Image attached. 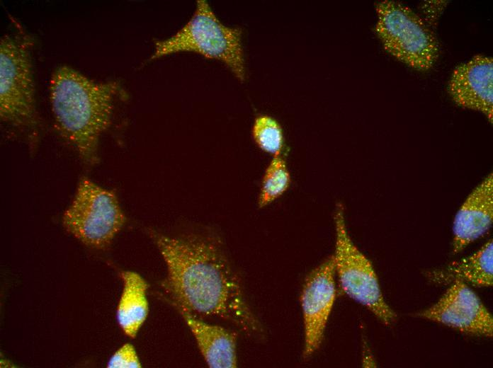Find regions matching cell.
Segmentation results:
<instances>
[{
    "mask_svg": "<svg viewBox=\"0 0 493 368\" xmlns=\"http://www.w3.org/2000/svg\"><path fill=\"white\" fill-rule=\"evenodd\" d=\"M50 100L57 129L82 161H98L101 135L111 123L114 103L122 93L116 81H98L60 66L52 73Z\"/></svg>",
    "mask_w": 493,
    "mask_h": 368,
    "instance_id": "obj_2",
    "label": "cell"
},
{
    "mask_svg": "<svg viewBox=\"0 0 493 368\" xmlns=\"http://www.w3.org/2000/svg\"><path fill=\"white\" fill-rule=\"evenodd\" d=\"M429 278L438 284L462 282L475 287H491L493 284V243L489 240L471 255L435 270Z\"/></svg>",
    "mask_w": 493,
    "mask_h": 368,
    "instance_id": "obj_13",
    "label": "cell"
},
{
    "mask_svg": "<svg viewBox=\"0 0 493 368\" xmlns=\"http://www.w3.org/2000/svg\"><path fill=\"white\" fill-rule=\"evenodd\" d=\"M417 316L464 333L492 338L493 318L479 297L462 282L450 284L441 297Z\"/></svg>",
    "mask_w": 493,
    "mask_h": 368,
    "instance_id": "obj_8",
    "label": "cell"
},
{
    "mask_svg": "<svg viewBox=\"0 0 493 368\" xmlns=\"http://www.w3.org/2000/svg\"><path fill=\"white\" fill-rule=\"evenodd\" d=\"M493 222V175L488 174L470 192L453 223V251L458 253L483 236Z\"/></svg>",
    "mask_w": 493,
    "mask_h": 368,
    "instance_id": "obj_11",
    "label": "cell"
},
{
    "mask_svg": "<svg viewBox=\"0 0 493 368\" xmlns=\"http://www.w3.org/2000/svg\"><path fill=\"white\" fill-rule=\"evenodd\" d=\"M292 181L291 173L283 156H273L266 166L258 198L260 208L264 207L286 193Z\"/></svg>",
    "mask_w": 493,
    "mask_h": 368,
    "instance_id": "obj_15",
    "label": "cell"
},
{
    "mask_svg": "<svg viewBox=\"0 0 493 368\" xmlns=\"http://www.w3.org/2000/svg\"><path fill=\"white\" fill-rule=\"evenodd\" d=\"M151 235L167 267L162 286L174 306L198 317L228 321L248 334L261 330L240 282L216 241Z\"/></svg>",
    "mask_w": 493,
    "mask_h": 368,
    "instance_id": "obj_1",
    "label": "cell"
},
{
    "mask_svg": "<svg viewBox=\"0 0 493 368\" xmlns=\"http://www.w3.org/2000/svg\"><path fill=\"white\" fill-rule=\"evenodd\" d=\"M14 30L0 42V117L35 132L38 125L31 51L33 38L14 18Z\"/></svg>",
    "mask_w": 493,
    "mask_h": 368,
    "instance_id": "obj_4",
    "label": "cell"
},
{
    "mask_svg": "<svg viewBox=\"0 0 493 368\" xmlns=\"http://www.w3.org/2000/svg\"><path fill=\"white\" fill-rule=\"evenodd\" d=\"M344 206L336 204L334 214L335 272L342 290L368 309L385 326L392 324L396 314L386 303L371 262L351 240L346 224Z\"/></svg>",
    "mask_w": 493,
    "mask_h": 368,
    "instance_id": "obj_6",
    "label": "cell"
},
{
    "mask_svg": "<svg viewBox=\"0 0 493 368\" xmlns=\"http://www.w3.org/2000/svg\"><path fill=\"white\" fill-rule=\"evenodd\" d=\"M123 289L116 311V319L124 333L135 338L145 321L149 305L146 297L147 282L137 272L120 273Z\"/></svg>",
    "mask_w": 493,
    "mask_h": 368,
    "instance_id": "obj_14",
    "label": "cell"
},
{
    "mask_svg": "<svg viewBox=\"0 0 493 368\" xmlns=\"http://www.w3.org/2000/svg\"><path fill=\"white\" fill-rule=\"evenodd\" d=\"M175 307L190 328L209 367H237V334L235 332L207 323L183 309Z\"/></svg>",
    "mask_w": 493,
    "mask_h": 368,
    "instance_id": "obj_12",
    "label": "cell"
},
{
    "mask_svg": "<svg viewBox=\"0 0 493 368\" xmlns=\"http://www.w3.org/2000/svg\"><path fill=\"white\" fill-rule=\"evenodd\" d=\"M108 368H140V358L134 346L125 343L120 347L109 359Z\"/></svg>",
    "mask_w": 493,
    "mask_h": 368,
    "instance_id": "obj_17",
    "label": "cell"
},
{
    "mask_svg": "<svg viewBox=\"0 0 493 368\" xmlns=\"http://www.w3.org/2000/svg\"><path fill=\"white\" fill-rule=\"evenodd\" d=\"M375 33L384 50L399 62L420 71L431 69L439 55L436 36L423 18L396 1L375 4Z\"/></svg>",
    "mask_w": 493,
    "mask_h": 368,
    "instance_id": "obj_5",
    "label": "cell"
},
{
    "mask_svg": "<svg viewBox=\"0 0 493 368\" xmlns=\"http://www.w3.org/2000/svg\"><path fill=\"white\" fill-rule=\"evenodd\" d=\"M253 139L263 151L273 156L281 155L285 145V137L280 124L267 115L257 116L251 130Z\"/></svg>",
    "mask_w": 493,
    "mask_h": 368,
    "instance_id": "obj_16",
    "label": "cell"
},
{
    "mask_svg": "<svg viewBox=\"0 0 493 368\" xmlns=\"http://www.w3.org/2000/svg\"><path fill=\"white\" fill-rule=\"evenodd\" d=\"M125 222L115 194L82 178L64 211V229L86 246L103 249L112 242Z\"/></svg>",
    "mask_w": 493,
    "mask_h": 368,
    "instance_id": "obj_7",
    "label": "cell"
},
{
    "mask_svg": "<svg viewBox=\"0 0 493 368\" xmlns=\"http://www.w3.org/2000/svg\"><path fill=\"white\" fill-rule=\"evenodd\" d=\"M240 28L223 24L209 4L197 1L188 21L168 38L157 40L151 59L174 53L190 52L222 62L241 82L246 64Z\"/></svg>",
    "mask_w": 493,
    "mask_h": 368,
    "instance_id": "obj_3",
    "label": "cell"
},
{
    "mask_svg": "<svg viewBox=\"0 0 493 368\" xmlns=\"http://www.w3.org/2000/svg\"><path fill=\"white\" fill-rule=\"evenodd\" d=\"M335 268L333 255L327 258L307 277L300 296L304 324L303 357L319 347L335 298Z\"/></svg>",
    "mask_w": 493,
    "mask_h": 368,
    "instance_id": "obj_9",
    "label": "cell"
},
{
    "mask_svg": "<svg viewBox=\"0 0 493 368\" xmlns=\"http://www.w3.org/2000/svg\"><path fill=\"white\" fill-rule=\"evenodd\" d=\"M447 91L454 103L493 121V59L477 54L453 70Z\"/></svg>",
    "mask_w": 493,
    "mask_h": 368,
    "instance_id": "obj_10",
    "label": "cell"
}]
</instances>
